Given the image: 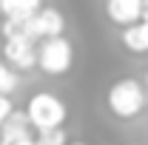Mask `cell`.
<instances>
[{"label": "cell", "mask_w": 148, "mask_h": 145, "mask_svg": "<svg viewBox=\"0 0 148 145\" xmlns=\"http://www.w3.org/2000/svg\"><path fill=\"white\" fill-rule=\"evenodd\" d=\"M26 117L32 128L37 131H49V128H63L69 111H66V103L57 97V94H49V91H40L29 100L26 105Z\"/></svg>", "instance_id": "6da1fadb"}, {"label": "cell", "mask_w": 148, "mask_h": 145, "mask_svg": "<svg viewBox=\"0 0 148 145\" xmlns=\"http://www.w3.org/2000/svg\"><path fill=\"white\" fill-rule=\"evenodd\" d=\"M108 108L120 120H134L140 111L145 108V88L134 77L117 80L108 88Z\"/></svg>", "instance_id": "7a4b0ae2"}, {"label": "cell", "mask_w": 148, "mask_h": 145, "mask_svg": "<svg viewBox=\"0 0 148 145\" xmlns=\"http://www.w3.org/2000/svg\"><path fill=\"white\" fill-rule=\"evenodd\" d=\"M74 63V49L66 37H49L43 40V46L37 49V66L43 68L46 74H66Z\"/></svg>", "instance_id": "3957f363"}, {"label": "cell", "mask_w": 148, "mask_h": 145, "mask_svg": "<svg viewBox=\"0 0 148 145\" xmlns=\"http://www.w3.org/2000/svg\"><path fill=\"white\" fill-rule=\"evenodd\" d=\"M66 29V20L57 9H40L32 17L23 20V34L29 40H49V37H60Z\"/></svg>", "instance_id": "277c9868"}, {"label": "cell", "mask_w": 148, "mask_h": 145, "mask_svg": "<svg viewBox=\"0 0 148 145\" xmlns=\"http://www.w3.org/2000/svg\"><path fill=\"white\" fill-rule=\"evenodd\" d=\"M3 54H6V60H9V66L17 68V71H29V68L37 66L34 40H26V37H6Z\"/></svg>", "instance_id": "5b68a950"}, {"label": "cell", "mask_w": 148, "mask_h": 145, "mask_svg": "<svg viewBox=\"0 0 148 145\" xmlns=\"http://www.w3.org/2000/svg\"><path fill=\"white\" fill-rule=\"evenodd\" d=\"M106 14L117 26H131L137 20H143V0H108L106 3Z\"/></svg>", "instance_id": "8992f818"}, {"label": "cell", "mask_w": 148, "mask_h": 145, "mask_svg": "<svg viewBox=\"0 0 148 145\" xmlns=\"http://www.w3.org/2000/svg\"><path fill=\"white\" fill-rule=\"evenodd\" d=\"M29 128H32V122H29L26 111H12L6 117V122L0 125V145H12L17 140H26Z\"/></svg>", "instance_id": "52a82bcc"}, {"label": "cell", "mask_w": 148, "mask_h": 145, "mask_svg": "<svg viewBox=\"0 0 148 145\" xmlns=\"http://www.w3.org/2000/svg\"><path fill=\"white\" fill-rule=\"evenodd\" d=\"M123 46L134 54L148 51V20H137L123 29Z\"/></svg>", "instance_id": "ba28073f"}, {"label": "cell", "mask_w": 148, "mask_h": 145, "mask_svg": "<svg viewBox=\"0 0 148 145\" xmlns=\"http://www.w3.org/2000/svg\"><path fill=\"white\" fill-rule=\"evenodd\" d=\"M40 9H43V0H0V14L12 17V20L32 17Z\"/></svg>", "instance_id": "9c48e42d"}, {"label": "cell", "mask_w": 148, "mask_h": 145, "mask_svg": "<svg viewBox=\"0 0 148 145\" xmlns=\"http://www.w3.org/2000/svg\"><path fill=\"white\" fill-rule=\"evenodd\" d=\"M34 145H69V140H66V131L63 128H49V131H40Z\"/></svg>", "instance_id": "30bf717a"}, {"label": "cell", "mask_w": 148, "mask_h": 145, "mask_svg": "<svg viewBox=\"0 0 148 145\" xmlns=\"http://www.w3.org/2000/svg\"><path fill=\"white\" fill-rule=\"evenodd\" d=\"M14 88H17V74L0 63V94H12Z\"/></svg>", "instance_id": "8fae6325"}, {"label": "cell", "mask_w": 148, "mask_h": 145, "mask_svg": "<svg viewBox=\"0 0 148 145\" xmlns=\"http://www.w3.org/2000/svg\"><path fill=\"white\" fill-rule=\"evenodd\" d=\"M12 100H9V94H0V125H3V122H6V117H9V114H12Z\"/></svg>", "instance_id": "7c38bea8"}, {"label": "cell", "mask_w": 148, "mask_h": 145, "mask_svg": "<svg viewBox=\"0 0 148 145\" xmlns=\"http://www.w3.org/2000/svg\"><path fill=\"white\" fill-rule=\"evenodd\" d=\"M12 145H34V140H32V137H26V140H17V142H12Z\"/></svg>", "instance_id": "4fadbf2b"}, {"label": "cell", "mask_w": 148, "mask_h": 145, "mask_svg": "<svg viewBox=\"0 0 148 145\" xmlns=\"http://www.w3.org/2000/svg\"><path fill=\"white\" fill-rule=\"evenodd\" d=\"M143 20H148V0H143Z\"/></svg>", "instance_id": "5bb4252c"}, {"label": "cell", "mask_w": 148, "mask_h": 145, "mask_svg": "<svg viewBox=\"0 0 148 145\" xmlns=\"http://www.w3.org/2000/svg\"><path fill=\"white\" fill-rule=\"evenodd\" d=\"M69 145H88V142H69Z\"/></svg>", "instance_id": "9a60e30c"}, {"label": "cell", "mask_w": 148, "mask_h": 145, "mask_svg": "<svg viewBox=\"0 0 148 145\" xmlns=\"http://www.w3.org/2000/svg\"><path fill=\"white\" fill-rule=\"evenodd\" d=\"M145 85H148V71H145Z\"/></svg>", "instance_id": "2e32d148"}]
</instances>
